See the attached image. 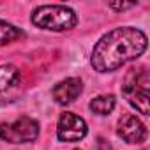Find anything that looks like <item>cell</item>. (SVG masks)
<instances>
[{"mask_svg":"<svg viewBox=\"0 0 150 150\" xmlns=\"http://www.w3.org/2000/svg\"><path fill=\"white\" fill-rule=\"evenodd\" d=\"M81 92H83V81L80 78H65L53 87L51 94L58 104L65 106V104H71Z\"/></svg>","mask_w":150,"mask_h":150,"instance_id":"7","label":"cell"},{"mask_svg":"<svg viewBox=\"0 0 150 150\" xmlns=\"http://www.w3.org/2000/svg\"><path fill=\"white\" fill-rule=\"evenodd\" d=\"M146 35L134 27H118L104 34L92 50L90 64L97 72H111L136 60L146 50Z\"/></svg>","mask_w":150,"mask_h":150,"instance_id":"1","label":"cell"},{"mask_svg":"<svg viewBox=\"0 0 150 150\" xmlns=\"http://www.w3.org/2000/svg\"><path fill=\"white\" fill-rule=\"evenodd\" d=\"M39 136V124L30 117H20L11 124H0V139L7 143H30Z\"/></svg>","mask_w":150,"mask_h":150,"instance_id":"4","label":"cell"},{"mask_svg":"<svg viewBox=\"0 0 150 150\" xmlns=\"http://www.w3.org/2000/svg\"><path fill=\"white\" fill-rule=\"evenodd\" d=\"M111 9H117V11H124V9H131L134 7V4H117V2H110L108 4Z\"/></svg>","mask_w":150,"mask_h":150,"instance_id":"11","label":"cell"},{"mask_svg":"<svg viewBox=\"0 0 150 150\" xmlns=\"http://www.w3.org/2000/svg\"><path fill=\"white\" fill-rule=\"evenodd\" d=\"M122 92L127 99V103L141 115H148V99H150V92H148V74L146 71H136L131 69V72L127 74V78L122 85Z\"/></svg>","mask_w":150,"mask_h":150,"instance_id":"3","label":"cell"},{"mask_svg":"<svg viewBox=\"0 0 150 150\" xmlns=\"http://www.w3.org/2000/svg\"><path fill=\"white\" fill-rule=\"evenodd\" d=\"M88 132L87 122L74 115L71 111H65L60 115L58 118V125H57V138L64 143H74V141H81Z\"/></svg>","mask_w":150,"mask_h":150,"instance_id":"5","label":"cell"},{"mask_svg":"<svg viewBox=\"0 0 150 150\" xmlns=\"http://www.w3.org/2000/svg\"><path fill=\"white\" fill-rule=\"evenodd\" d=\"M20 83V71L14 65H0V104H2L11 90Z\"/></svg>","mask_w":150,"mask_h":150,"instance_id":"8","label":"cell"},{"mask_svg":"<svg viewBox=\"0 0 150 150\" xmlns=\"http://www.w3.org/2000/svg\"><path fill=\"white\" fill-rule=\"evenodd\" d=\"M117 134H118L124 141H127V143H131V145H134V143H143V141L146 139V127H145V124H143L136 115L127 113V115H124V117L118 120Z\"/></svg>","mask_w":150,"mask_h":150,"instance_id":"6","label":"cell"},{"mask_svg":"<svg viewBox=\"0 0 150 150\" xmlns=\"http://www.w3.org/2000/svg\"><path fill=\"white\" fill-rule=\"evenodd\" d=\"M76 150H78V148H76Z\"/></svg>","mask_w":150,"mask_h":150,"instance_id":"12","label":"cell"},{"mask_svg":"<svg viewBox=\"0 0 150 150\" xmlns=\"http://www.w3.org/2000/svg\"><path fill=\"white\" fill-rule=\"evenodd\" d=\"M115 104H117L115 96L108 94V96H97L96 99H92L90 104H88V108L92 110V113L104 117V115H110L115 110Z\"/></svg>","mask_w":150,"mask_h":150,"instance_id":"9","label":"cell"},{"mask_svg":"<svg viewBox=\"0 0 150 150\" xmlns=\"http://www.w3.org/2000/svg\"><path fill=\"white\" fill-rule=\"evenodd\" d=\"M32 23L42 30L64 32L76 27L78 16L67 6H39L32 13Z\"/></svg>","mask_w":150,"mask_h":150,"instance_id":"2","label":"cell"},{"mask_svg":"<svg viewBox=\"0 0 150 150\" xmlns=\"http://www.w3.org/2000/svg\"><path fill=\"white\" fill-rule=\"evenodd\" d=\"M23 37V30H20L18 27L0 20V46H6L9 42H14L16 39Z\"/></svg>","mask_w":150,"mask_h":150,"instance_id":"10","label":"cell"}]
</instances>
